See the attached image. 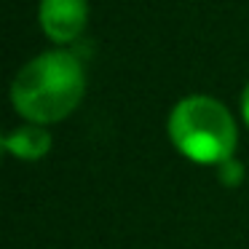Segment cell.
<instances>
[{
	"instance_id": "cell-1",
	"label": "cell",
	"mask_w": 249,
	"mask_h": 249,
	"mask_svg": "<svg viewBox=\"0 0 249 249\" xmlns=\"http://www.w3.org/2000/svg\"><path fill=\"white\" fill-rule=\"evenodd\" d=\"M86 75L75 54L43 51L17 72L11 102L30 124H51L75 110L83 97Z\"/></svg>"
},
{
	"instance_id": "cell-2",
	"label": "cell",
	"mask_w": 249,
	"mask_h": 249,
	"mask_svg": "<svg viewBox=\"0 0 249 249\" xmlns=\"http://www.w3.org/2000/svg\"><path fill=\"white\" fill-rule=\"evenodd\" d=\"M169 137L174 147L196 163H217L233 158L236 121L228 107L206 94L179 99L169 113Z\"/></svg>"
},
{
	"instance_id": "cell-3",
	"label": "cell",
	"mask_w": 249,
	"mask_h": 249,
	"mask_svg": "<svg viewBox=\"0 0 249 249\" xmlns=\"http://www.w3.org/2000/svg\"><path fill=\"white\" fill-rule=\"evenodd\" d=\"M40 27L46 30L51 40H67L78 38L86 27L89 19V3L86 0H40Z\"/></svg>"
},
{
	"instance_id": "cell-4",
	"label": "cell",
	"mask_w": 249,
	"mask_h": 249,
	"mask_svg": "<svg viewBox=\"0 0 249 249\" xmlns=\"http://www.w3.org/2000/svg\"><path fill=\"white\" fill-rule=\"evenodd\" d=\"M3 147L24 161H38L51 150V134L40 124H27L3 134Z\"/></svg>"
},
{
	"instance_id": "cell-5",
	"label": "cell",
	"mask_w": 249,
	"mask_h": 249,
	"mask_svg": "<svg viewBox=\"0 0 249 249\" xmlns=\"http://www.w3.org/2000/svg\"><path fill=\"white\" fill-rule=\"evenodd\" d=\"M217 177L222 179V185L233 188V185H238L244 179V163L236 161V158H228V161H222L217 166Z\"/></svg>"
},
{
	"instance_id": "cell-6",
	"label": "cell",
	"mask_w": 249,
	"mask_h": 249,
	"mask_svg": "<svg viewBox=\"0 0 249 249\" xmlns=\"http://www.w3.org/2000/svg\"><path fill=\"white\" fill-rule=\"evenodd\" d=\"M241 113H244V118H247V124H249V83H247V89H244V94H241Z\"/></svg>"
}]
</instances>
